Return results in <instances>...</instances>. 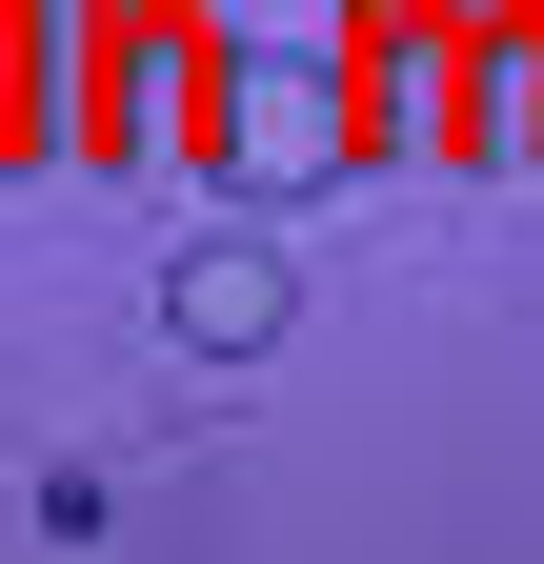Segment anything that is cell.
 Wrapping results in <instances>:
<instances>
[{
	"mask_svg": "<svg viewBox=\"0 0 544 564\" xmlns=\"http://www.w3.org/2000/svg\"><path fill=\"white\" fill-rule=\"evenodd\" d=\"M202 162H222V202H323L363 162V82L323 41H242V61H202Z\"/></svg>",
	"mask_w": 544,
	"mask_h": 564,
	"instance_id": "1",
	"label": "cell"
},
{
	"mask_svg": "<svg viewBox=\"0 0 544 564\" xmlns=\"http://www.w3.org/2000/svg\"><path fill=\"white\" fill-rule=\"evenodd\" d=\"M283 323H303V262L283 242H182L162 262V343H202V364H262Z\"/></svg>",
	"mask_w": 544,
	"mask_h": 564,
	"instance_id": "2",
	"label": "cell"
}]
</instances>
